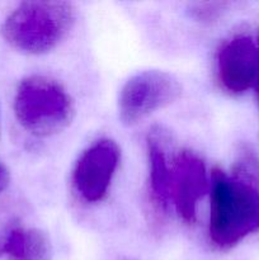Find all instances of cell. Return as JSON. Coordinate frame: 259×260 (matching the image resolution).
<instances>
[{"instance_id": "1", "label": "cell", "mask_w": 259, "mask_h": 260, "mask_svg": "<svg viewBox=\"0 0 259 260\" xmlns=\"http://www.w3.org/2000/svg\"><path fill=\"white\" fill-rule=\"evenodd\" d=\"M259 231V159L248 146L238 152L230 174L212 170L208 221L210 243L230 250Z\"/></svg>"}, {"instance_id": "3", "label": "cell", "mask_w": 259, "mask_h": 260, "mask_svg": "<svg viewBox=\"0 0 259 260\" xmlns=\"http://www.w3.org/2000/svg\"><path fill=\"white\" fill-rule=\"evenodd\" d=\"M14 113L20 126L37 137H50L66 128L75 116L74 101L56 79L30 75L14 95Z\"/></svg>"}, {"instance_id": "7", "label": "cell", "mask_w": 259, "mask_h": 260, "mask_svg": "<svg viewBox=\"0 0 259 260\" xmlns=\"http://www.w3.org/2000/svg\"><path fill=\"white\" fill-rule=\"evenodd\" d=\"M208 189L205 161L190 150L175 151L170 168V201L185 223H195L198 202Z\"/></svg>"}, {"instance_id": "9", "label": "cell", "mask_w": 259, "mask_h": 260, "mask_svg": "<svg viewBox=\"0 0 259 260\" xmlns=\"http://www.w3.org/2000/svg\"><path fill=\"white\" fill-rule=\"evenodd\" d=\"M3 246L9 260H52L50 238L38 229H13L3 239Z\"/></svg>"}, {"instance_id": "5", "label": "cell", "mask_w": 259, "mask_h": 260, "mask_svg": "<svg viewBox=\"0 0 259 260\" xmlns=\"http://www.w3.org/2000/svg\"><path fill=\"white\" fill-rule=\"evenodd\" d=\"M121 159V149L111 139H101L86 147L76 160L73 184L85 202H101L107 196Z\"/></svg>"}, {"instance_id": "10", "label": "cell", "mask_w": 259, "mask_h": 260, "mask_svg": "<svg viewBox=\"0 0 259 260\" xmlns=\"http://www.w3.org/2000/svg\"><path fill=\"white\" fill-rule=\"evenodd\" d=\"M226 3H196L190 5V13L200 22H215L226 8Z\"/></svg>"}, {"instance_id": "13", "label": "cell", "mask_w": 259, "mask_h": 260, "mask_svg": "<svg viewBox=\"0 0 259 260\" xmlns=\"http://www.w3.org/2000/svg\"><path fill=\"white\" fill-rule=\"evenodd\" d=\"M4 255V246H3V239H0V256Z\"/></svg>"}, {"instance_id": "2", "label": "cell", "mask_w": 259, "mask_h": 260, "mask_svg": "<svg viewBox=\"0 0 259 260\" xmlns=\"http://www.w3.org/2000/svg\"><path fill=\"white\" fill-rule=\"evenodd\" d=\"M75 23V8L68 2L20 3L2 27L3 37L15 50L43 55L66 40Z\"/></svg>"}, {"instance_id": "11", "label": "cell", "mask_w": 259, "mask_h": 260, "mask_svg": "<svg viewBox=\"0 0 259 260\" xmlns=\"http://www.w3.org/2000/svg\"><path fill=\"white\" fill-rule=\"evenodd\" d=\"M10 182V173L5 165L0 162V194L8 188Z\"/></svg>"}, {"instance_id": "4", "label": "cell", "mask_w": 259, "mask_h": 260, "mask_svg": "<svg viewBox=\"0 0 259 260\" xmlns=\"http://www.w3.org/2000/svg\"><path fill=\"white\" fill-rule=\"evenodd\" d=\"M182 84L173 74L161 70L140 71L119 91V119L126 126H134L174 103L182 95Z\"/></svg>"}, {"instance_id": "8", "label": "cell", "mask_w": 259, "mask_h": 260, "mask_svg": "<svg viewBox=\"0 0 259 260\" xmlns=\"http://www.w3.org/2000/svg\"><path fill=\"white\" fill-rule=\"evenodd\" d=\"M173 139L164 127H152L146 137L149 160V193L157 212H167L170 201V168L175 151Z\"/></svg>"}, {"instance_id": "12", "label": "cell", "mask_w": 259, "mask_h": 260, "mask_svg": "<svg viewBox=\"0 0 259 260\" xmlns=\"http://www.w3.org/2000/svg\"><path fill=\"white\" fill-rule=\"evenodd\" d=\"M256 42H258V46H259V32H258V36H256ZM254 90H255L256 102H258V106H259V75H258V80H256L255 83V86H254Z\"/></svg>"}, {"instance_id": "6", "label": "cell", "mask_w": 259, "mask_h": 260, "mask_svg": "<svg viewBox=\"0 0 259 260\" xmlns=\"http://www.w3.org/2000/svg\"><path fill=\"white\" fill-rule=\"evenodd\" d=\"M216 75L221 88L231 95H240L255 86L259 75V46L248 35L226 41L216 57Z\"/></svg>"}]
</instances>
